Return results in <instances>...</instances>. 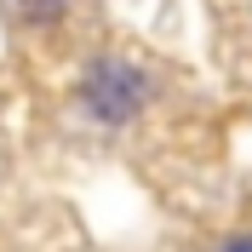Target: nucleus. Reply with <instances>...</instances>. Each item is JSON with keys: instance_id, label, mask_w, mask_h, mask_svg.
<instances>
[{"instance_id": "f257e3e1", "label": "nucleus", "mask_w": 252, "mask_h": 252, "mask_svg": "<svg viewBox=\"0 0 252 252\" xmlns=\"http://www.w3.org/2000/svg\"><path fill=\"white\" fill-rule=\"evenodd\" d=\"M80 103L86 115L103 126H126L132 115L149 103V75L126 58H97L86 75H80Z\"/></svg>"}, {"instance_id": "f03ea898", "label": "nucleus", "mask_w": 252, "mask_h": 252, "mask_svg": "<svg viewBox=\"0 0 252 252\" xmlns=\"http://www.w3.org/2000/svg\"><path fill=\"white\" fill-rule=\"evenodd\" d=\"M58 12H63V0H23V17H34V23H52Z\"/></svg>"}, {"instance_id": "7ed1b4c3", "label": "nucleus", "mask_w": 252, "mask_h": 252, "mask_svg": "<svg viewBox=\"0 0 252 252\" xmlns=\"http://www.w3.org/2000/svg\"><path fill=\"white\" fill-rule=\"evenodd\" d=\"M218 252H252V235H235V241H223Z\"/></svg>"}]
</instances>
